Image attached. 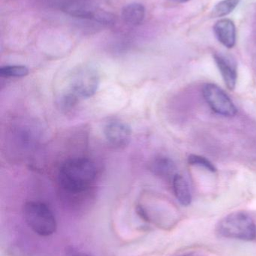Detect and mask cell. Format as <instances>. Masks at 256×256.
<instances>
[{
	"instance_id": "6da1fadb",
	"label": "cell",
	"mask_w": 256,
	"mask_h": 256,
	"mask_svg": "<svg viewBox=\"0 0 256 256\" xmlns=\"http://www.w3.org/2000/svg\"><path fill=\"white\" fill-rule=\"evenodd\" d=\"M96 176L97 170L93 161L84 158H72L60 166L59 183L69 194H81L90 188Z\"/></svg>"
},
{
	"instance_id": "7a4b0ae2",
	"label": "cell",
	"mask_w": 256,
	"mask_h": 256,
	"mask_svg": "<svg viewBox=\"0 0 256 256\" xmlns=\"http://www.w3.org/2000/svg\"><path fill=\"white\" fill-rule=\"evenodd\" d=\"M216 233L221 238L252 242L256 239V224L245 212H234L219 221Z\"/></svg>"
},
{
	"instance_id": "3957f363",
	"label": "cell",
	"mask_w": 256,
	"mask_h": 256,
	"mask_svg": "<svg viewBox=\"0 0 256 256\" xmlns=\"http://www.w3.org/2000/svg\"><path fill=\"white\" fill-rule=\"evenodd\" d=\"M23 213L27 225L36 234L48 237L57 231V220L51 209L45 203L27 202L24 204Z\"/></svg>"
},
{
	"instance_id": "277c9868",
	"label": "cell",
	"mask_w": 256,
	"mask_h": 256,
	"mask_svg": "<svg viewBox=\"0 0 256 256\" xmlns=\"http://www.w3.org/2000/svg\"><path fill=\"white\" fill-rule=\"evenodd\" d=\"M100 84V76L96 69L84 67L74 72L69 80V91L78 98L93 97Z\"/></svg>"
},
{
	"instance_id": "5b68a950",
	"label": "cell",
	"mask_w": 256,
	"mask_h": 256,
	"mask_svg": "<svg viewBox=\"0 0 256 256\" xmlns=\"http://www.w3.org/2000/svg\"><path fill=\"white\" fill-rule=\"evenodd\" d=\"M202 94L210 109L225 117H234L237 109L227 93L216 84H206L203 86Z\"/></svg>"
},
{
	"instance_id": "8992f818",
	"label": "cell",
	"mask_w": 256,
	"mask_h": 256,
	"mask_svg": "<svg viewBox=\"0 0 256 256\" xmlns=\"http://www.w3.org/2000/svg\"><path fill=\"white\" fill-rule=\"evenodd\" d=\"M104 134L111 146L117 148H123L130 142L132 130L127 123L116 120L107 123L104 128Z\"/></svg>"
},
{
	"instance_id": "52a82bcc",
	"label": "cell",
	"mask_w": 256,
	"mask_h": 256,
	"mask_svg": "<svg viewBox=\"0 0 256 256\" xmlns=\"http://www.w3.org/2000/svg\"><path fill=\"white\" fill-rule=\"evenodd\" d=\"M63 12L73 16L84 20H93L100 22L104 10L97 8L90 3L83 1H72L63 6Z\"/></svg>"
},
{
	"instance_id": "ba28073f",
	"label": "cell",
	"mask_w": 256,
	"mask_h": 256,
	"mask_svg": "<svg viewBox=\"0 0 256 256\" xmlns=\"http://www.w3.org/2000/svg\"><path fill=\"white\" fill-rule=\"evenodd\" d=\"M213 58L225 86L230 91H232L235 88L237 80V66L235 60L230 56L220 52L215 54Z\"/></svg>"
},
{
	"instance_id": "9c48e42d",
	"label": "cell",
	"mask_w": 256,
	"mask_h": 256,
	"mask_svg": "<svg viewBox=\"0 0 256 256\" xmlns=\"http://www.w3.org/2000/svg\"><path fill=\"white\" fill-rule=\"evenodd\" d=\"M213 32L217 40L225 48H233L236 44L237 32L234 22L230 19H221L213 26Z\"/></svg>"
},
{
	"instance_id": "30bf717a",
	"label": "cell",
	"mask_w": 256,
	"mask_h": 256,
	"mask_svg": "<svg viewBox=\"0 0 256 256\" xmlns=\"http://www.w3.org/2000/svg\"><path fill=\"white\" fill-rule=\"evenodd\" d=\"M150 171L162 179L172 182L177 173V167L172 160L167 156H159L150 164Z\"/></svg>"
},
{
	"instance_id": "8fae6325",
	"label": "cell",
	"mask_w": 256,
	"mask_h": 256,
	"mask_svg": "<svg viewBox=\"0 0 256 256\" xmlns=\"http://www.w3.org/2000/svg\"><path fill=\"white\" fill-rule=\"evenodd\" d=\"M145 15V7L141 3H129L122 9V19L129 25L138 26L142 24Z\"/></svg>"
},
{
	"instance_id": "7c38bea8",
	"label": "cell",
	"mask_w": 256,
	"mask_h": 256,
	"mask_svg": "<svg viewBox=\"0 0 256 256\" xmlns=\"http://www.w3.org/2000/svg\"><path fill=\"white\" fill-rule=\"evenodd\" d=\"M171 184L177 201L182 206H189L192 202V196L187 180L177 173L171 182Z\"/></svg>"
},
{
	"instance_id": "4fadbf2b",
	"label": "cell",
	"mask_w": 256,
	"mask_h": 256,
	"mask_svg": "<svg viewBox=\"0 0 256 256\" xmlns=\"http://www.w3.org/2000/svg\"><path fill=\"white\" fill-rule=\"evenodd\" d=\"M240 0H222L215 6L212 10L213 18H222L233 12Z\"/></svg>"
},
{
	"instance_id": "5bb4252c",
	"label": "cell",
	"mask_w": 256,
	"mask_h": 256,
	"mask_svg": "<svg viewBox=\"0 0 256 256\" xmlns=\"http://www.w3.org/2000/svg\"><path fill=\"white\" fill-rule=\"evenodd\" d=\"M28 68L24 66H6L0 68L2 78H24L29 74Z\"/></svg>"
},
{
	"instance_id": "9a60e30c",
	"label": "cell",
	"mask_w": 256,
	"mask_h": 256,
	"mask_svg": "<svg viewBox=\"0 0 256 256\" xmlns=\"http://www.w3.org/2000/svg\"><path fill=\"white\" fill-rule=\"evenodd\" d=\"M188 162L190 165L197 166L202 167L211 172H216L217 171L216 166L210 162L209 160L204 156L200 155L190 154L188 158Z\"/></svg>"
},
{
	"instance_id": "2e32d148",
	"label": "cell",
	"mask_w": 256,
	"mask_h": 256,
	"mask_svg": "<svg viewBox=\"0 0 256 256\" xmlns=\"http://www.w3.org/2000/svg\"><path fill=\"white\" fill-rule=\"evenodd\" d=\"M65 256H93L91 254H87L84 251L80 250L78 248L74 246H69L65 251Z\"/></svg>"
},
{
	"instance_id": "e0dca14e",
	"label": "cell",
	"mask_w": 256,
	"mask_h": 256,
	"mask_svg": "<svg viewBox=\"0 0 256 256\" xmlns=\"http://www.w3.org/2000/svg\"><path fill=\"white\" fill-rule=\"evenodd\" d=\"M168 1L174 3H185L187 2L190 1V0H168Z\"/></svg>"
},
{
	"instance_id": "ac0fdd59",
	"label": "cell",
	"mask_w": 256,
	"mask_h": 256,
	"mask_svg": "<svg viewBox=\"0 0 256 256\" xmlns=\"http://www.w3.org/2000/svg\"><path fill=\"white\" fill-rule=\"evenodd\" d=\"M178 256H194L192 254H184V255Z\"/></svg>"
}]
</instances>
